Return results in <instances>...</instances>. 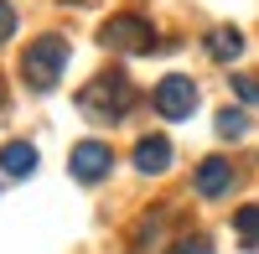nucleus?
<instances>
[{"instance_id": "1", "label": "nucleus", "mask_w": 259, "mask_h": 254, "mask_svg": "<svg viewBox=\"0 0 259 254\" xmlns=\"http://www.w3.org/2000/svg\"><path fill=\"white\" fill-rule=\"evenodd\" d=\"M78 109L94 124H114V119H124L135 109V83L124 73H99L89 89H78Z\"/></svg>"}, {"instance_id": "2", "label": "nucleus", "mask_w": 259, "mask_h": 254, "mask_svg": "<svg viewBox=\"0 0 259 254\" xmlns=\"http://www.w3.org/2000/svg\"><path fill=\"white\" fill-rule=\"evenodd\" d=\"M62 68H68V41L62 36H36L31 47L21 52V78H26V89H36V94L57 89Z\"/></svg>"}, {"instance_id": "3", "label": "nucleus", "mask_w": 259, "mask_h": 254, "mask_svg": "<svg viewBox=\"0 0 259 254\" xmlns=\"http://www.w3.org/2000/svg\"><path fill=\"white\" fill-rule=\"evenodd\" d=\"M99 41H104L109 52H130V57H145V52H156V47H161L156 26H150L145 16H135V11L109 16V21L99 26Z\"/></svg>"}, {"instance_id": "4", "label": "nucleus", "mask_w": 259, "mask_h": 254, "mask_svg": "<svg viewBox=\"0 0 259 254\" xmlns=\"http://www.w3.org/2000/svg\"><path fill=\"white\" fill-rule=\"evenodd\" d=\"M68 172H73V182L94 187V182H104V177L114 172V151H109L104 140H78L73 156H68Z\"/></svg>"}, {"instance_id": "5", "label": "nucleus", "mask_w": 259, "mask_h": 254, "mask_svg": "<svg viewBox=\"0 0 259 254\" xmlns=\"http://www.w3.org/2000/svg\"><path fill=\"white\" fill-rule=\"evenodd\" d=\"M156 109H161V119H187L192 109H197V83L182 78V73L161 78L156 83Z\"/></svg>"}, {"instance_id": "6", "label": "nucleus", "mask_w": 259, "mask_h": 254, "mask_svg": "<svg viewBox=\"0 0 259 254\" xmlns=\"http://www.w3.org/2000/svg\"><path fill=\"white\" fill-rule=\"evenodd\" d=\"M202 47H207V57H212V62H233V57L249 47V41H244V31H239V26H212V31L202 36Z\"/></svg>"}, {"instance_id": "7", "label": "nucleus", "mask_w": 259, "mask_h": 254, "mask_svg": "<svg viewBox=\"0 0 259 254\" xmlns=\"http://www.w3.org/2000/svg\"><path fill=\"white\" fill-rule=\"evenodd\" d=\"M171 166V140H161V135H145L140 145H135V172H145V177H161Z\"/></svg>"}, {"instance_id": "8", "label": "nucleus", "mask_w": 259, "mask_h": 254, "mask_svg": "<svg viewBox=\"0 0 259 254\" xmlns=\"http://www.w3.org/2000/svg\"><path fill=\"white\" fill-rule=\"evenodd\" d=\"M228 187H233V166H228L223 156H207V161L197 166V192H202V197H223Z\"/></svg>"}, {"instance_id": "9", "label": "nucleus", "mask_w": 259, "mask_h": 254, "mask_svg": "<svg viewBox=\"0 0 259 254\" xmlns=\"http://www.w3.org/2000/svg\"><path fill=\"white\" fill-rule=\"evenodd\" d=\"M0 172H6V177H31L36 172V145H26V140H11L6 145V151H0Z\"/></svg>"}, {"instance_id": "10", "label": "nucleus", "mask_w": 259, "mask_h": 254, "mask_svg": "<svg viewBox=\"0 0 259 254\" xmlns=\"http://www.w3.org/2000/svg\"><path fill=\"white\" fill-rule=\"evenodd\" d=\"M233 234H239V244H259V202H244L233 213Z\"/></svg>"}, {"instance_id": "11", "label": "nucleus", "mask_w": 259, "mask_h": 254, "mask_svg": "<svg viewBox=\"0 0 259 254\" xmlns=\"http://www.w3.org/2000/svg\"><path fill=\"white\" fill-rule=\"evenodd\" d=\"M249 130H254V124H249L244 109H218V135H223V140H244Z\"/></svg>"}, {"instance_id": "12", "label": "nucleus", "mask_w": 259, "mask_h": 254, "mask_svg": "<svg viewBox=\"0 0 259 254\" xmlns=\"http://www.w3.org/2000/svg\"><path fill=\"white\" fill-rule=\"evenodd\" d=\"M233 94H239V104L259 109V78H233Z\"/></svg>"}, {"instance_id": "13", "label": "nucleus", "mask_w": 259, "mask_h": 254, "mask_svg": "<svg viewBox=\"0 0 259 254\" xmlns=\"http://www.w3.org/2000/svg\"><path fill=\"white\" fill-rule=\"evenodd\" d=\"M11 31H16V6L0 0V41H11Z\"/></svg>"}, {"instance_id": "14", "label": "nucleus", "mask_w": 259, "mask_h": 254, "mask_svg": "<svg viewBox=\"0 0 259 254\" xmlns=\"http://www.w3.org/2000/svg\"><path fill=\"white\" fill-rule=\"evenodd\" d=\"M171 254H212V244H207V239H197V234H192V239H182V244L171 249Z\"/></svg>"}]
</instances>
